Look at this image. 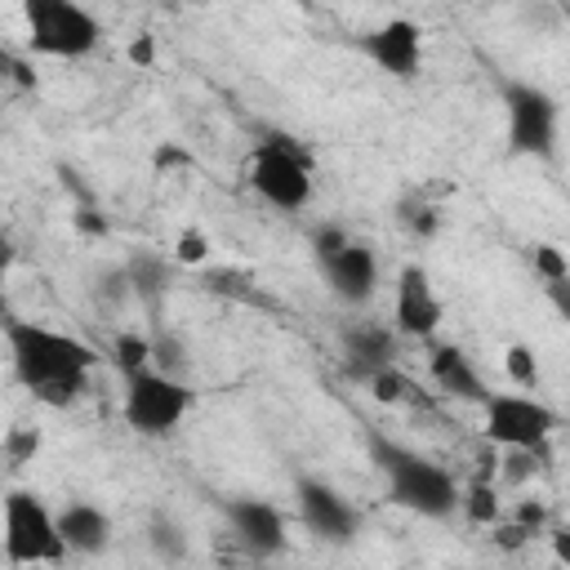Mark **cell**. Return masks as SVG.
<instances>
[{"label":"cell","instance_id":"1","mask_svg":"<svg viewBox=\"0 0 570 570\" xmlns=\"http://www.w3.org/2000/svg\"><path fill=\"white\" fill-rule=\"evenodd\" d=\"M4 343L13 379L45 405H71L98 365V352L85 338L49 330L40 321H4Z\"/></svg>","mask_w":570,"mask_h":570},{"label":"cell","instance_id":"2","mask_svg":"<svg viewBox=\"0 0 570 570\" xmlns=\"http://www.w3.org/2000/svg\"><path fill=\"white\" fill-rule=\"evenodd\" d=\"M370 454H374V468L383 472L396 508L432 517V521H445L459 512V481L428 454H419L383 432H370Z\"/></svg>","mask_w":570,"mask_h":570},{"label":"cell","instance_id":"3","mask_svg":"<svg viewBox=\"0 0 570 570\" xmlns=\"http://www.w3.org/2000/svg\"><path fill=\"white\" fill-rule=\"evenodd\" d=\"M245 178H249V187H254L272 209L294 214V209H303V205L312 200V160H307V151H303L294 138H285V134L263 138V142L249 151Z\"/></svg>","mask_w":570,"mask_h":570},{"label":"cell","instance_id":"4","mask_svg":"<svg viewBox=\"0 0 570 570\" xmlns=\"http://www.w3.org/2000/svg\"><path fill=\"white\" fill-rule=\"evenodd\" d=\"M27 22L31 53L45 58H85L102 40V22L80 0H18Z\"/></svg>","mask_w":570,"mask_h":570},{"label":"cell","instance_id":"5","mask_svg":"<svg viewBox=\"0 0 570 570\" xmlns=\"http://www.w3.org/2000/svg\"><path fill=\"white\" fill-rule=\"evenodd\" d=\"M191 410V387L178 383L174 374L147 365V370H134L125 374V401H120V414H125V428L138 432V436H169Z\"/></svg>","mask_w":570,"mask_h":570},{"label":"cell","instance_id":"6","mask_svg":"<svg viewBox=\"0 0 570 570\" xmlns=\"http://www.w3.org/2000/svg\"><path fill=\"white\" fill-rule=\"evenodd\" d=\"M0 525H4V557L13 566H40V561H62L67 557V543L58 534V517L31 490H9L4 494Z\"/></svg>","mask_w":570,"mask_h":570},{"label":"cell","instance_id":"7","mask_svg":"<svg viewBox=\"0 0 570 570\" xmlns=\"http://www.w3.org/2000/svg\"><path fill=\"white\" fill-rule=\"evenodd\" d=\"M503 111H508V151L512 156H552L557 151V120L561 107L548 89L530 80L503 85Z\"/></svg>","mask_w":570,"mask_h":570},{"label":"cell","instance_id":"8","mask_svg":"<svg viewBox=\"0 0 570 570\" xmlns=\"http://www.w3.org/2000/svg\"><path fill=\"white\" fill-rule=\"evenodd\" d=\"M485 410V441L499 445V450H512V445H543L552 432H557V410L543 405L539 396H521V392H490L481 401Z\"/></svg>","mask_w":570,"mask_h":570},{"label":"cell","instance_id":"9","mask_svg":"<svg viewBox=\"0 0 570 570\" xmlns=\"http://www.w3.org/2000/svg\"><path fill=\"white\" fill-rule=\"evenodd\" d=\"M294 503H298V521L330 543H347L361 530V512L321 476H298L294 481Z\"/></svg>","mask_w":570,"mask_h":570},{"label":"cell","instance_id":"10","mask_svg":"<svg viewBox=\"0 0 570 570\" xmlns=\"http://www.w3.org/2000/svg\"><path fill=\"white\" fill-rule=\"evenodd\" d=\"M356 49L392 80H414L423 67V27L414 18H392L379 22L374 31H365L356 40Z\"/></svg>","mask_w":570,"mask_h":570},{"label":"cell","instance_id":"11","mask_svg":"<svg viewBox=\"0 0 570 570\" xmlns=\"http://www.w3.org/2000/svg\"><path fill=\"white\" fill-rule=\"evenodd\" d=\"M441 298H436V289H432V281H428V272L419 267V263H405L401 267V276H396V303H392V325H396V334H405V338H428V334H436V325H441Z\"/></svg>","mask_w":570,"mask_h":570},{"label":"cell","instance_id":"12","mask_svg":"<svg viewBox=\"0 0 570 570\" xmlns=\"http://www.w3.org/2000/svg\"><path fill=\"white\" fill-rule=\"evenodd\" d=\"M223 517L249 557H276L285 548V517L267 499H227Z\"/></svg>","mask_w":570,"mask_h":570},{"label":"cell","instance_id":"13","mask_svg":"<svg viewBox=\"0 0 570 570\" xmlns=\"http://www.w3.org/2000/svg\"><path fill=\"white\" fill-rule=\"evenodd\" d=\"M321 272H325L330 289H334V298L365 303L374 294V285H379V254L365 240H347L338 254H330L321 263Z\"/></svg>","mask_w":570,"mask_h":570},{"label":"cell","instance_id":"14","mask_svg":"<svg viewBox=\"0 0 570 570\" xmlns=\"http://www.w3.org/2000/svg\"><path fill=\"white\" fill-rule=\"evenodd\" d=\"M343 356H347V370L356 379H365L379 365H396V334L387 325L356 321V325L343 330Z\"/></svg>","mask_w":570,"mask_h":570},{"label":"cell","instance_id":"15","mask_svg":"<svg viewBox=\"0 0 570 570\" xmlns=\"http://www.w3.org/2000/svg\"><path fill=\"white\" fill-rule=\"evenodd\" d=\"M428 370H432V379L450 392V396H459V401H472V405H481L485 396H490V387H485V379H481V370L472 365V356L463 352V347H454V343H441V347H432V356H428Z\"/></svg>","mask_w":570,"mask_h":570},{"label":"cell","instance_id":"16","mask_svg":"<svg viewBox=\"0 0 570 570\" xmlns=\"http://www.w3.org/2000/svg\"><path fill=\"white\" fill-rule=\"evenodd\" d=\"M53 517H58V534H62L67 552L94 557V552H102L107 539H111V517H107L102 508H94V503H67V508L53 512Z\"/></svg>","mask_w":570,"mask_h":570},{"label":"cell","instance_id":"17","mask_svg":"<svg viewBox=\"0 0 570 570\" xmlns=\"http://www.w3.org/2000/svg\"><path fill=\"white\" fill-rule=\"evenodd\" d=\"M459 508H463V517L472 521V525H494L503 512H499V485H494V476H485V472H476L463 490H459Z\"/></svg>","mask_w":570,"mask_h":570},{"label":"cell","instance_id":"18","mask_svg":"<svg viewBox=\"0 0 570 570\" xmlns=\"http://www.w3.org/2000/svg\"><path fill=\"white\" fill-rule=\"evenodd\" d=\"M125 281H129L138 294H160V289L169 285V263H160V258H151V254H138V258H129Z\"/></svg>","mask_w":570,"mask_h":570},{"label":"cell","instance_id":"19","mask_svg":"<svg viewBox=\"0 0 570 570\" xmlns=\"http://www.w3.org/2000/svg\"><path fill=\"white\" fill-rule=\"evenodd\" d=\"M111 361H116L120 374L147 370V365H151V338H142V334H116V343H111Z\"/></svg>","mask_w":570,"mask_h":570},{"label":"cell","instance_id":"20","mask_svg":"<svg viewBox=\"0 0 570 570\" xmlns=\"http://www.w3.org/2000/svg\"><path fill=\"white\" fill-rule=\"evenodd\" d=\"M365 383H370V392H374L379 405H396V401H405V392H410V383L401 379L396 365H379L374 374H365Z\"/></svg>","mask_w":570,"mask_h":570},{"label":"cell","instance_id":"21","mask_svg":"<svg viewBox=\"0 0 570 570\" xmlns=\"http://www.w3.org/2000/svg\"><path fill=\"white\" fill-rule=\"evenodd\" d=\"M40 428H27V423H13L9 428V436H4V454H9V463L13 468H22V463H31L36 454H40Z\"/></svg>","mask_w":570,"mask_h":570},{"label":"cell","instance_id":"22","mask_svg":"<svg viewBox=\"0 0 570 570\" xmlns=\"http://www.w3.org/2000/svg\"><path fill=\"white\" fill-rule=\"evenodd\" d=\"M503 370H508V379H512L517 387H534V379H539V361H534V352H530L525 343H512V347L503 352Z\"/></svg>","mask_w":570,"mask_h":570},{"label":"cell","instance_id":"23","mask_svg":"<svg viewBox=\"0 0 570 570\" xmlns=\"http://www.w3.org/2000/svg\"><path fill=\"white\" fill-rule=\"evenodd\" d=\"M205 258H209V240H205V232H200V227H183L178 240H174V263L196 267V263H205Z\"/></svg>","mask_w":570,"mask_h":570},{"label":"cell","instance_id":"24","mask_svg":"<svg viewBox=\"0 0 570 570\" xmlns=\"http://www.w3.org/2000/svg\"><path fill=\"white\" fill-rule=\"evenodd\" d=\"M534 272L543 281H570V263L557 245H534Z\"/></svg>","mask_w":570,"mask_h":570},{"label":"cell","instance_id":"25","mask_svg":"<svg viewBox=\"0 0 570 570\" xmlns=\"http://www.w3.org/2000/svg\"><path fill=\"white\" fill-rule=\"evenodd\" d=\"M151 548L160 552V557H183L187 552V539H183V525H169V521H156L151 525Z\"/></svg>","mask_w":570,"mask_h":570},{"label":"cell","instance_id":"26","mask_svg":"<svg viewBox=\"0 0 570 570\" xmlns=\"http://www.w3.org/2000/svg\"><path fill=\"white\" fill-rule=\"evenodd\" d=\"M151 169H156V174L191 169V151H187V147H178V142H160V147L151 151Z\"/></svg>","mask_w":570,"mask_h":570},{"label":"cell","instance_id":"27","mask_svg":"<svg viewBox=\"0 0 570 570\" xmlns=\"http://www.w3.org/2000/svg\"><path fill=\"white\" fill-rule=\"evenodd\" d=\"M71 223H76V232H85V236H107L111 227H107V214H98L89 200H80L76 209H71Z\"/></svg>","mask_w":570,"mask_h":570},{"label":"cell","instance_id":"28","mask_svg":"<svg viewBox=\"0 0 570 570\" xmlns=\"http://www.w3.org/2000/svg\"><path fill=\"white\" fill-rule=\"evenodd\" d=\"M347 240H352V236H347L343 227H334V223H325V227L316 232V240H312V245H316V263H325L330 254H338V249H343Z\"/></svg>","mask_w":570,"mask_h":570},{"label":"cell","instance_id":"29","mask_svg":"<svg viewBox=\"0 0 570 570\" xmlns=\"http://www.w3.org/2000/svg\"><path fill=\"white\" fill-rule=\"evenodd\" d=\"M512 521H517V525H521L525 534H534V530H539V525L548 521V508H543L539 499H521V503L512 508Z\"/></svg>","mask_w":570,"mask_h":570},{"label":"cell","instance_id":"30","mask_svg":"<svg viewBox=\"0 0 570 570\" xmlns=\"http://www.w3.org/2000/svg\"><path fill=\"white\" fill-rule=\"evenodd\" d=\"M125 53H129L134 67H151V62H156V36H134Z\"/></svg>","mask_w":570,"mask_h":570},{"label":"cell","instance_id":"31","mask_svg":"<svg viewBox=\"0 0 570 570\" xmlns=\"http://www.w3.org/2000/svg\"><path fill=\"white\" fill-rule=\"evenodd\" d=\"M410 223H414L419 236H432V232H436V209H432V205H428V209H414Z\"/></svg>","mask_w":570,"mask_h":570},{"label":"cell","instance_id":"32","mask_svg":"<svg viewBox=\"0 0 570 570\" xmlns=\"http://www.w3.org/2000/svg\"><path fill=\"white\" fill-rule=\"evenodd\" d=\"M4 276H9V249L0 245V289H4Z\"/></svg>","mask_w":570,"mask_h":570},{"label":"cell","instance_id":"33","mask_svg":"<svg viewBox=\"0 0 570 570\" xmlns=\"http://www.w3.org/2000/svg\"><path fill=\"white\" fill-rule=\"evenodd\" d=\"M459 4H468V0H459Z\"/></svg>","mask_w":570,"mask_h":570}]
</instances>
